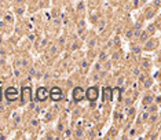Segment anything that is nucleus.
<instances>
[{"label": "nucleus", "mask_w": 161, "mask_h": 140, "mask_svg": "<svg viewBox=\"0 0 161 140\" xmlns=\"http://www.w3.org/2000/svg\"><path fill=\"white\" fill-rule=\"evenodd\" d=\"M4 96L8 102H15L18 99V91H17L15 87H8L4 91Z\"/></svg>", "instance_id": "3"}, {"label": "nucleus", "mask_w": 161, "mask_h": 140, "mask_svg": "<svg viewBox=\"0 0 161 140\" xmlns=\"http://www.w3.org/2000/svg\"><path fill=\"white\" fill-rule=\"evenodd\" d=\"M151 7L153 8H160L161 7V0H153V3H151Z\"/></svg>", "instance_id": "12"}, {"label": "nucleus", "mask_w": 161, "mask_h": 140, "mask_svg": "<svg viewBox=\"0 0 161 140\" xmlns=\"http://www.w3.org/2000/svg\"><path fill=\"white\" fill-rule=\"evenodd\" d=\"M154 14H156V8L150 7L147 11H146V15H145V18H146V19H151V18L154 17Z\"/></svg>", "instance_id": "10"}, {"label": "nucleus", "mask_w": 161, "mask_h": 140, "mask_svg": "<svg viewBox=\"0 0 161 140\" xmlns=\"http://www.w3.org/2000/svg\"><path fill=\"white\" fill-rule=\"evenodd\" d=\"M86 98L88 99L91 103H94V102L99 98V89H98V87H95V85L88 87V89L86 91Z\"/></svg>", "instance_id": "1"}, {"label": "nucleus", "mask_w": 161, "mask_h": 140, "mask_svg": "<svg viewBox=\"0 0 161 140\" xmlns=\"http://www.w3.org/2000/svg\"><path fill=\"white\" fill-rule=\"evenodd\" d=\"M156 44H157L156 39H150V40H147V41H146V44H145V49H151L153 47H156Z\"/></svg>", "instance_id": "8"}, {"label": "nucleus", "mask_w": 161, "mask_h": 140, "mask_svg": "<svg viewBox=\"0 0 161 140\" xmlns=\"http://www.w3.org/2000/svg\"><path fill=\"white\" fill-rule=\"evenodd\" d=\"M57 49H58V48H57L55 45H52V47H51V52H52V54H55V52H57Z\"/></svg>", "instance_id": "25"}, {"label": "nucleus", "mask_w": 161, "mask_h": 140, "mask_svg": "<svg viewBox=\"0 0 161 140\" xmlns=\"http://www.w3.org/2000/svg\"><path fill=\"white\" fill-rule=\"evenodd\" d=\"M154 30H156V28H154V25H150V26H149V28H147V32H149V34H151V33H153Z\"/></svg>", "instance_id": "17"}, {"label": "nucleus", "mask_w": 161, "mask_h": 140, "mask_svg": "<svg viewBox=\"0 0 161 140\" xmlns=\"http://www.w3.org/2000/svg\"><path fill=\"white\" fill-rule=\"evenodd\" d=\"M124 83V78L123 77H120V78H117V85H121V84Z\"/></svg>", "instance_id": "20"}, {"label": "nucleus", "mask_w": 161, "mask_h": 140, "mask_svg": "<svg viewBox=\"0 0 161 140\" xmlns=\"http://www.w3.org/2000/svg\"><path fill=\"white\" fill-rule=\"evenodd\" d=\"M32 100V89L30 87H23L22 88V98H21V104L29 103V102Z\"/></svg>", "instance_id": "5"}, {"label": "nucleus", "mask_w": 161, "mask_h": 140, "mask_svg": "<svg viewBox=\"0 0 161 140\" xmlns=\"http://www.w3.org/2000/svg\"><path fill=\"white\" fill-rule=\"evenodd\" d=\"M153 95H147V96H145L143 98V100H142V103L145 104V107H147V104H150L151 102H153Z\"/></svg>", "instance_id": "11"}, {"label": "nucleus", "mask_w": 161, "mask_h": 140, "mask_svg": "<svg viewBox=\"0 0 161 140\" xmlns=\"http://www.w3.org/2000/svg\"><path fill=\"white\" fill-rule=\"evenodd\" d=\"M62 129H63V125L59 124V126H58V130H62Z\"/></svg>", "instance_id": "30"}, {"label": "nucleus", "mask_w": 161, "mask_h": 140, "mask_svg": "<svg viewBox=\"0 0 161 140\" xmlns=\"http://www.w3.org/2000/svg\"><path fill=\"white\" fill-rule=\"evenodd\" d=\"M50 98V91L44 87H39L36 91V99L39 102H46L47 99Z\"/></svg>", "instance_id": "4"}, {"label": "nucleus", "mask_w": 161, "mask_h": 140, "mask_svg": "<svg viewBox=\"0 0 161 140\" xmlns=\"http://www.w3.org/2000/svg\"><path fill=\"white\" fill-rule=\"evenodd\" d=\"M145 87H146V88L151 87V80H147V81H146V83H145Z\"/></svg>", "instance_id": "22"}, {"label": "nucleus", "mask_w": 161, "mask_h": 140, "mask_svg": "<svg viewBox=\"0 0 161 140\" xmlns=\"http://www.w3.org/2000/svg\"><path fill=\"white\" fill-rule=\"evenodd\" d=\"M77 11H80V13H83V11H84V3L83 2H80L77 4Z\"/></svg>", "instance_id": "16"}, {"label": "nucleus", "mask_w": 161, "mask_h": 140, "mask_svg": "<svg viewBox=\"0 0 161 140\" xmlns=\"http://www.w3.org/2000/svg\"><path fill=\"white\" fill-rule=\"evenodd\" d=\"M70 135H72V132H70V130L68 129V130H66V132H65V136H66V137H69Z\"/></svg>", "instance_id": "27"}, {"label": "nucleus", "mask_w": 161, "mask_h": 140, "mask_svg": "<svg viewBox=\"0 0 161 140\" xmlns=\"http://www.w3.org/2000/svg\"><path fill=\"white\" fill-rule=\"evenodd\" d=\"M17 14H19V15H21V14H23V7H22V8H21V7L17 8Z\"/></svg>", "instance_id": "21"}, {"label": "nucleus", "mask_w": 161, "mask_h": 140, "mask_svg": "<svg viewBox=\"0 0 161 140\" xmlns=\"http://www.w3.org/2000/svg\"><path fill=\"white\" fill-rule=\"evenodd\" d=\"M149 37H150V34H149L147 30L140 32V34H139V40H140V43H146V41L149 40Z\"/></svg>", "instance_id": "7"}, {"label": "nucleus", "mask_w": 161, "mask_h": 140, "mask_svg": "<svg viewBox=\"0 0 161 140\" xmlns=\"http://www.w3.org/2000/svg\"><path fill=\"white\" fill-rule=\"evenodd\" d=\"M76 136H78V137H80V136H83V130H81V129L76 130Z\"/></svg>", "instance_id": "23"}, {"label": "nucleus", "mask_w": 161, "mask_h": 140, "mask_svg": "<svg viewBox=\"0 0 161 140\" xmlns=\"http://www.w3.org/2000/svg\"><path fill=\"white\" fill-rule=\"evenodd\" d=\"M132 51L135 52V54H139V52L142 51V48H140V45H135V44H134L132 45Z\"/></svg>", "instance_id": "15"}, {"label": "nucleus", "mask_w": 161, "mask_h": 140, "mask_svg": "<svg viewBox=\"0 0 161 140\" xmlns=\"http://www.w3.org/2000/svg\"><path fill=\"white\" fill-rule=\"evenodd\" d=\"M149 113H156L157 111V104H150V107L147 109Z\"/></svg>", "instance_id": "14"}, {"label": "nucleus", "mask_w": 161, "mask_h": 140, "mask_svg": "<svg viewBox=\"0 0 161 140\" xmlns=\"http://www.w3.org/2000/svg\"><path fill=\"white\" fill-rule=\"evenodd\" d=\"M105 58H106V54H105V52H102V54L99 55V59H101V60H103Z\"/></svg>", "instance_id": "24"}, {"label": "nucleus", "mask_w": 161, "mask_h": 140, "mask_svg": "<svg viewBox=\"0 0 161 140\" xmlns=\"http://www.w3.org/2000/svg\"><path fill=\"white\" fill-rule=\"evenodd\" d=\"M15 2H17V3H22L23 0H15Z\"/></svg>", "instance_id": "31"}, {"label": "nucleus", "mask_w": 161, "mask_h": 140, "mask_svg": "<svg viewBox=\"0 0 161 140\" xmlns=\"http://www.w3.org/2000/svg\"><path fill=\"white\" fill-rule=\"evenodd\" d=\"M134 74H135V76H139V70L135 69V70H134Z\"/></svg>", "instance_id": "29"}, {"label": "nucleus", "mask_w": 161, "mask_h": 140, "mask_svg": "<svg viewBox=\"0 0 161 140\" xmlns=\"http://www.w3.org/2000/svg\"><path fill=\"white\" fill-rule=\"evenodd\" d=\"M130 135H131V136L136 135V129H131V130H130Z\"/></svg>", "instance_id": "26"}, {"label": "nucleus", "mask_w": 161, "mask_h": 140, "mask_svg": "<svg viewBox=\"0 0 161 140\" xmlns=\"http://www.w3.org/2000/svg\"><path fill=\"white\" fill-rule=\"evenodd\" d=\"M128 114H130V117H134V114H135V109H130L128 110Z\"/></svg>", "instance_id": "19"}, {"label": "nucleus", "mask_w": 161, "mask_h": 140, "mask_svg": "<svg viewBox=\"0 0 161 140\" xmlns=\"http://www.w3.org/2000/svg\"><path fill=\"white\" fill-rule=\"evenodd\" d=\"M50 99H52L54 102H59L63 99V92L59 87H52L50 89Z\"/></svg>", "instance_id": "2"}, {"label": "nucleus", "mask_w": 161, "mask_h": 140, "mask_svg": "<svg viewBox=\"0 0 161 140\" xmlns=\"http://www.w3.org/2000/svg\"><path fill=\"white\" fill-rule=\"evenodd\" d=\"M8 2H13V0H8Z\"/></svg>", "instance_id": "32"}, {"label": "nucleus", "mask_w": 161, "mask_h": 140, "mask_svg": "<svg viewBox=\"0 0 161 140\" xmlns=\"http://www.w3.org/2000/svg\"><path fill=\"white\" fill-rule=\"evenodd\" d=\"M86 98L84 96V91H83V88H80V87H77V88H74L73 89V99H74V102H81L83 99Z\"/></svg>", "instance_id": "6"}, {"label": "nucleus", "mask_w": 161, "mask_h": 140, "mask_svg": "<svg viewBox=\"0 0 161 140\" xmlns=\"http://www.w3.org/2000/svg\"><path fill=\"white\" fill-rule=\"evenodd\" d=\"M103 92H105V99H107V100H112V99H113V96H112L113 89L109 88V87H106V88L103 89Z\"/></svg>", "instance_id": "9"}, {"label": "nucleus", "mask_w": 161, "mask_h": 140, "mask_svg": "<svg viewBox=\"0 0 161 140\" xmlns=\"http://www.w3.org/2000/svg\"><path fill=\"white\" fill-rule=\"evenodd\" d=\"M147 118H149V111L140 115V118L138 119V122H145V121H147Z\"/></svg>", "instance_id": "13"}, {"label": "nucleus", "mask_w": 161, "mask_h": 140, "mask_svg": "<svg viewBox=\"0 0 161 140\" xmlns=\"http://www.w3.org/2000/svg\"><path fill=\"white\" fill-rule=\"evenodd\" d=\"M156 119H157V115H156V113H153V114L150 115V118H149V121H150V122H154Z\"/></svg>", "instance_id": "18"}, {"label": "nucleus", "mask_w": 161, "mask_h": 140, "mask_svg": "<svg viewBox=\"0 0 161 140\" xmlns=\"http://www.w3.org/2000/svg\"><path fill=\"white\" fill-rule=\"evenodd\" d=\"M131 102H132V98H128V99H127V102H125V104H127V106H128V104H130Z\"/></svg>", "instance_id": "28"}]
</instances>
